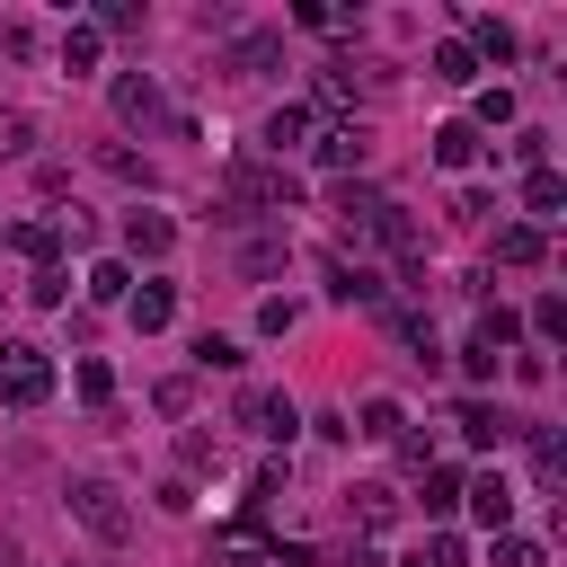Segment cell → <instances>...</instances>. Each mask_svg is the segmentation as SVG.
Returning a JSON list of instances; mask_svg holds the SVG:
<instances>
[{"label": "cell", "instance_id": "6da1fadb", "mask_svg": "<svg viewBox=\"0 0 567 567\" xmlns=\"http://www.w3.org/2000/svg\"><path fill=\"white\" fill-rule=\"evenodd\" d=\"M62 505H71V523H80L89 540H106V549H124V540H133V505H124L106 478H71V496H62Z\"/></svg>", "mask_w": 567, "mask_h": 567}, {"label": "cell", "instance_id": "7a4b0ae2", "mask_svg": "<svg viewBox=\"0 0 567 567\" xmlns=\"http://www.w3.org/2000/svg\"><path fill=\"white\" fill-rule=\"evenodd\" d=\"M0 399H9V408H44V399H53V363H44V346H27V337L0 346Z\"/></svg>", "mask_w": 567, "mask_h": 567}, {"label": "cell", "instance_id": "3957f363", "mask_svg": "<svg viewBox=\"0 0 567 567\" xmlns=\"http://www.w3.org/2000/svg\"><path fill=\"white\" fill-rule=\"evenodd\" d=\"M239 425L266 434V443H292V434H301V416H292L284 390H239Z\"/></svg>", "mask_w": 567, "mask_h": 567}, {"label": "cell", "instance_id": "277c9868", "mask_svg": "<svg viewBox=\"0 0 567 567\" xmlns=\"http://www.w3.org/2000/svg\"><path fill=\"white\" fill-rule=\"evenodd\" d=\"M275 62H284V35H266V27H257V35H239V44L221 53V71H230V80H257V71H275Z\"/></svg>", "mask_w": 567, "mask_h": 567}, {"label": "cell", "instance_id": "5b68a950", "mask_svg": "<svg viewBox=\"0 0 567 567\" xmlns=\"http://www.w3.org/2000/svg\"><path fill=\"white\" fill-rule=\"evenodd\" d=\"M461 496H470V514H478V532H505V523H514V487H505L496 470H487V478H470Z\"/></svg>", "mask_w": 567, "mask_h": 567}, {"label": "cell", "instance_id": "8992f818", "mask_svg": "<svg viewBox=\"0 0 567 567\" xmlns=\"http://www.w3.org/2000/svg\"><path fill=\"white\" fill-rule=\"evenodd\" d=\"M115 115H124V124H159V115H168L159 89H151V71H124V80H115Z\"/></svg>", "mask_w": 567, "mask_h": 567}, {"label": "cell", "instance_id": "52a82bcc", "mask_svg": "<svg viewBox=\"0 0 567 567\" xmlns=\"http://www.w3.org/2000/svg\"><path fill=\"white\" fill-rule=\"evenodd\" d=\"M124 248H133V257H168V248H177V221H168V213H124Z\"/></svg>", "mask_w": 567, "mask_h": 567}, {"label": "cell", "instance_id": "ba28073f", "mask_svg": "<svg viewBox=\"0 0 567 567\" xmlns=\"http://www.w3.org/2000/svg\"><path fill=\"white\" fill-rule=\"evenodd\" d=\"M328 301H363V310H381V275H372V266L328 257Z\"/></svg>", "mask_w": 567, "mask_h": 567}, {"label": "cell", "instance_id": "9c48e42d", "mask_svg": "<svg viewBox=\"0 0 567 567\" xmlns=\"http://www.w3.org/2000/svg\"><path fill=\"white\" fill-rule=\"evenodd\" d=\"M9 248H18V257H35V266H62V221H18V230H9Z\"/></svg>", "mask_w": 567, "mask_h": 567}, {"label": "cell", "instance_id": "30bf717a", "mask_svg": "<svg viewBox=\"0 0 567 567\" xmlns=\"http://www.w3.org/2000/svg\"><path fill=\"white\" fill-rule=\"evenodd\" d=\"M124 310H133V328H142V337H159V328L177 319V292H168V284H142V292H133Z\"/></svg>", "mask_w": 567, "mask_h": 567}, {"label": "cell", "instance_id": "8fae6325", "mask_svg": "<svg viewBox=\"0 0 567 567\" xmlns=\"http://www.w3.org/2000/svg\"><path fill=\"white\" fill-rule=\"evenodd\" d=\"M470 62H514V27L505 18H470Z\"/></svg>", "mask_w": 567, "mask_h": 567}, {"label": "cell", "instance_id": "7c38bea8", "mask_svg": "<svg viewBox=\"0 0 567 567\" xmlns=\"http://www.w3.org/2000/svg\"><path fill=\"white\" fill-rule=\"evenodd\" d=\"M390 337H399V346H408L416 363H434V354H443V346H434V319H425V310H390Z\"/></svg>", "mask_w": 567, "mask_h": 567}, {"label": "cell", "instance_id": "4fadbf2b", "mask_svg": "<svg viewBox=\"0 0 567 567\" xmlns=\"http://www.w3.org/2000/svg\"><path fill=\"white\" fill-rule=\"evenodd\" d=\"M523 204H532L540 221H558V204H567V177H558V168H532V177H523Z\"/></svg>", "mask_w": 567, "mask_h": 567}, {"label": "cell", "instance_id": "5bb4252c", "mask_svg": "<svg viewBox=\"0 0 567 567\" xmlns=\"http://www.w3.org/2000/svg\"><path fill=\"white\" fill-rule=\"evenodd\" d=\"M399 425H408V416H399V399H363V416H354L346 434H372V443H399Z\"/></svg>", "mask_w": 567, "mask_h": 567}, {"label": "cell", "instance_id": "9a60e30c", "mask_svg": "<svg viewBox=\"0 0 567 567\" xmlns=\"http://www.w3.org/2000/svg\"><path fill=\"white\" fill-rule=\"evenodd\" d=\"M461 434H470V443H478V452H496V443H505V434H514V425H505V416H496V408H487V399H470V408H461Z\"/></svg>", "mask_w": 567, "mask_h": 567}, {"label": "cell", "instance_id": "2e32d148", "mask_svg": "<svg viewBox=\"0 0 567 567\" xmlns=\"http://www.w3.org/2000/svg\"><path fill=\"white\" fill-rule=\"evenodd\" d=\"M346 514H354V523H363V532H381V523H390V514H399V496H390V487H381V478H372V487H354V496H346Z\"/></svg>", "mask_w": 567, "mask_h": 567}, {"label": "cell", "instance_id": "e0dca14e", "mask_svg": "<svg viewBox=\"0 0 567 567\" xmlns=\"http://www.w3.org/2000/svg\"><path fill=\"white\" fill-rule=\"evenodd\" d=\"M292 142H310V106H275L266 115V151H292Z\"/></svg>", "mask_w": 567, "mask_h": 567}, {"label": "cell", "instance_id": "ac0fdd59", "mask_svg": "<svg viewBox=\"0 0 567 567\" xmlns=\"http://www.w3.org/2000/svg\"><path fill=\"white\" fill-rule=\"evenodd\" d=\"M354 159H363V133L354 124H328L319 133V168H354Z\"/></svg>", "mask_w": 567, "mask_h": 567}, {"label": "cell", "instance_id": "d6986e66", "mask_svg": "<svg viewBox=\"0 0 567 567\" xmlns=\"http://www.w3.org/2000/svg\"><path fill=\"white\" fill-rule=\"evenodd\" d=\"M381 204H390L381 186H337V213H346V239H354V230H363V221H372Z\"/></svg>", "mask_w": 567, "mask_h": 567}, {"label": "cell", "instance_id": "ffe728a7", "mask_svg": "<svg viewBox=\"0 0 567 567\" xmlns=\"http://www.w3.org/2000/svg\"><path fill=\"white\" fill-rule=\"evenodd\" d=\"M496 257H505V266H540V230H532V221H505V230H496Z\"/></svg>", "mask_w": 567, "mask_h": 567}, {"label": "cell", "instance_id": "44dd1931", "mask_svg": "<svg viewBox=\"0 0 567 567\" xmlns=\"http://www.w3.org/2000/svg\"><path fill=\"white\" fill-rule=\"evenodd\" d=\"M89 301H133V266H124V257L89 266Z\"/></svg>", "mask_w": 567, "mask_h": 567}, {"label": "cell", "instance_id": "7402d4cb", "mask_svg": "<svg viewBox=\"0 0 567 567\" xmlns=\"http://www.w3.org/2000/svg\"><path fill=\"white\" fill-rule=\"evenodd\" d=\"M434 80H443V89H470V80H478L470 44H434Z\"/></svg>", "mask_w": 567, "mask_h": 567}, {"label": "cell", "instance_id": "603a6c76", "mask_svg": "<svg viewBox=\"0 0 567 567\" xmlns=\"http://www.w3.org/2000/svg\"><path fill=\"white\" fill-rule=\"evenodd\" d=\"M319 115H354V71H319Z\"/></svg>", "mask_w": 567, "mask_h": 567}, {"label": "cell", "instance_id": "cb8c5ba5", "mask_svg": "<svg viewBox=\"0 0 567 567\" xmlns=\"http://www.w3.org/2000/svg\"><path fill=\"white\" fill-rule=\"evenodd\" d=\"M434 159H443V168H470V159H478V133H470V124H443V133H434Z\"/></svg>", "mask_w": 567, "mask_h": 567}, {"label": "cell", "instance_id": "d4e9b609", "mask_svg": "<svg viewBox=\"0 0 567 567\" xmlns=\"http://www.w3.org/2000/svg\"><path fill=\"white\" fill-rule=\"evenodd\" d=\"M514 328H523V319H514V310H505V301H487V310H478V328H470V337H478V346H496V354H505V346H514Z\"/></svg>", "mask_w": 567, "mask_h": 567}, {"label": "cell", "instance_id": "484cf974", "mask_svg": "<svg viewBox=\"0 0 567 567\" xmlns=\"http://www.w3.org/2000/svg\"><path fill=\"white\" fill-rule=\"evenodd\" d=\"M27 142H35V115L0 106V159H27Z\"/></svg>", "mask_w": 567, "mask_h": 567}, {"label": "cell", "instance_id": "4316f807", "mask_svg": "<svg viewBox=\"0 0 567 567\" xmlns=\"http://www.w3.org/2000/svg\"><path fill=\"white\" fill-rule=\"evenodd\" d=\"M62 292H71V275H62V266H35V284H27V301H35V310H62Z\"/></svg>", "mask_w": 567, "mask_h": 567}, {"label": "cell", "instance_id": "83f0119b", "mask_svg": "<svg viewBox=\"0 0 567 567\" xmlns=\"http://www.w3.org/2000/svg\"><path fill=\"white\" fill-rule=\"evenodd\" d=\"M532 461H540V487H558V470H567V443L540 425V434H532Z\"/></svg>", "mask_w": 567, "mask_h": 567}, {"label": "cell", "instance_id": "f1b7e54d", "mask_svg": "<svg viewBox=\"0 0 567 567\" xmlns=\"http://www.w3.org/2000/svg\"><path fill=\"white\" fill-rule=\"evenodd\" d=\"M461 505V470H425V514H452Z\"/></svg>", "mask_w": 567, "mask_h": 567}, {"label": "cell", "instance_id": "f546056e", "mask_svg": "<svg viewBox=\"0 0 567 567\" xmlns=\"http://www.w3.org/2000/svg\"><path fill=\"white\" fill-rule=\"evenodd\" d=\"M461 558H470V549H461V532H434V540H425L408 567H461Z\"/></svg>", "mask_w": 567, "mask_h": 567}, {"label": "cell", "instance_id": "4dcf8cb0", "mask_svg": "<svg viewBox=\"0 0 567 567\" xmlns=\"http://www.w3.org/2000/svg\"><path fill=\"white\" fill-rule=\"evenodd\" d=\"M89 62H97V27H71L62 35V71H89Z\"/></svg>", "mask_w": 567, "mask_h": 567}, {"label": "cell", "instance_id": "1f68e13d", "mask_svg": "<svg viewBox=\"0 0 567 567\" xmlns=\"http://www.w3.org/2000/svg\"><path fill=\"white\" fill-rule=\"evenodd\" d=\"M97 168H106V177H133V186H151V168H142L124 142H106V151H97Z\"/></svg>", "mask_w": 567, "mask_h": 567}, {"label": "cell", "instance_id": "d6a6232c", "mask_svg": "<svg viewBox=\"0 0 567 567\" xmlns=\"http://www.w3.org/2000/svg\"><path fill=\"white\" fill-rule=\"evenodd\" d=\"M275 266H284V239H248L239 248V275H275Z\"/></svg>", "mask_w": 567, "mask_h": 567}, {"label": "cell", "instance_id": "836d02e7", "mask_svg": "<svg viewBox=\"0 0 567 567\" xmlns=\"http://www.w3.org/2000/svg\"><path fill=\"white\" fill-rule=\"evenodd\" d=\"M195 363H204V372H230V363H239V346H230V337H213V328H204V337H195Z\"/></svg>", "mask_w": 567, "mask_h": 567}, {"label": "cell", "instance_id": "e575fe53", "mask_svg": "<svg viewBox=\"0 0 567 567\" xmlns=\"http://www.w3.org/2000/svg\"><path fill=\"white\" fill-rule=\"evenodd\" d=\"M496 567H540V540H523V532H496Z\"/></svg>", "mask_w": 567, "mask_h": 567}, {"label": "cell", "instance_id": "d590c367", "mask_svg": "<svg viewBox=\"0 0 567 567\" xmlns=\"http://www.w3.org/2000/svg\"><path fill=\"white\" fill-rule=\"evenodd\" d=\"M532 328H540V337H567V301L540 292V301H532Z\"/></svg>", "mask_w": 567, "mask_h": 567}, {"label": "cell", "instance_id": "8d00e7d4", "mask_svg": "<svg viewBox=\"0 0 567 567\" xmlns=\"http://www.w3.org/2000/svg\"><path fill=\"white\" fill-rule=\"evenodd\" d=\"M177 461H186V470H213L221 443H213V434H177Z\"/></svg>", "mask_w": 567, "mask_h": 567}, {"label": "cell", "instance_id": "74e56055", "mask_svg": "<svg viewBox=\"0 0 567 567\" xmlns=\"http://www.w3.org/2000/svg\"><path fill=\"white\" fill-rule=\"evenodd\" d=\"M514 159H523V168H549V133L523 124V133H514Z\"/></svg>", "mask_w": 567, "mask_h": 567}, {"label": "cell", "instance_id": "f35d334b", "mask_svg": "<svg viewBox=\"0 0 567 567\" xmlns=\"http://www.w3.org/2000/svg\"><path fill=\"white\" fill-rule=\"evenodd\" d=\"M97 27H115V35H133V27H142V9H133V0H106V9H97Z\"/></svg>", "mask_w": 567, "mask_h": 567}, {"label": "cell", "instance_id": "ab89813d", "mask_svg": "<svg viewBox=\"0 0 567 567\" xmlns=\"http://www.w3.org/2000/svg\"><path fill=\"white\" fill-rule=\"evenodd\" d=\"M478 124H514V97L505 89H478Z\"/></svg>", "mask_w": 567, "mask_h": 567}, {"label": "cell", "instance_id": "60d3db41", "mask_svg": "<svg viewBox=\"0 0 567 567\" xmlns=\"http://www.w3.org/2000/svg\"><path fill=\"white\" fill-rule=\"evenodd\" d=\"M461 372H470V381H487V372H496V346H478V337H470V346H461Z\"/></svg>", "mask_w": 567, "mask_h": 567}, {"label": "cell", "instance_id": "b9f144b4", "mask_svg": "<svg viewBox=\"0 0 567 567\" xmlns=\"http://www.w3.org/2000/svg\"><path fill=\"white\" fill-rule=\"evenodd\" d=\"M0 567H27V549H18V540H9V532H0Z\"/></svg>", "mask_w": 567, "mask_h": 567}]
</instances>
